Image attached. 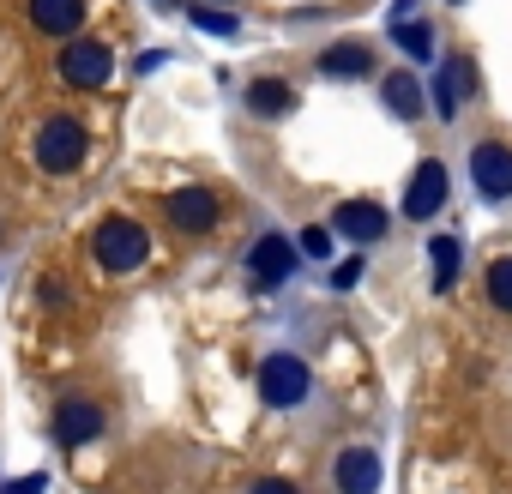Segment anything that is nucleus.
Listing matches in <instances>:
<instances>
[{
	"label": "nucleus",
	"instance_id": "17",
	"mask_svg": "<svg viewBox=\"0 0 512 494\" xmlns=\"http://www.w3.org/2000/svg\"><path fill=\"white\" fill-rule=\"evenodd\" d=\"M428 254H434V296H446L458 284V272H464V241L458 235H434Z\"/></svg>",
	"mask_w": 512,
	"mask_h": 494
},
{
	"label": "nucleus",
	"instance_id": "23",
	"mask_svg": "<svg viewBox=\"0 0 512 494\" xmlns=\"http://www.w3.org/2000/svg\"><path fill=\"white\" fill-rule=\"evenodd\" d=\"M49 488V476L43 470H31V476H13V482H0V494H43Z\"/></svg>",
	"mask_w": 512,
	"mask_h": 494
},
{
	"label": "nucleus",
	"instance_id": "1",
	"mask_svg": "<svg viewBox=\"0 0 512 494\" xmlns=\"http://www.w3.org/2000/svg\"><path fill=\"white\" fill-rule=\"evenodd\" d=\"M91 254H97V266L103 272H115V278H127V272H139L145 260H151V229L139 223V217H103L97 229H91Z\"/></svg>",
	"mask_w": 512,
	"mask_h": 494
},
{
	"label": "nucleus",
	"instance_id": "20",
	"mask_svg": "<svg viewBox=\"0 0 512 494\" xmlns=\"http://www.w3.org/2000/svg\"><path fill=\"white\" fill-rule=\"evenodd\" d=\"M296 247H302V260H332V254H338V229H332V223H308V229L296 235Z\"/></svg>",
	"mask_w": 512,
	"mask_h": 494
},
{
	"label": "nucleus",
	"instance_id": "11",
	"mask_svg": "<svg viewBox=\"0 0 512 494\" xmlns=\"http://www.w3.org/2000/svg\"><path fill=\"white\" fill-rule=\"evenodd\" d=\"M332 482H338V494H374V488H380V452H374V446H350V452H338Z\"/></svg>",
	"mask_w": 512,
	"mask_h": 494
},
{
	"label": "nucleus",
	"instance_id": "4",
	"mask_svg": "<svg viewBox=\"0 0 512 494\" xmlns=\"http://www.w3.org/2000/svg\"><path fill=\"white\" fill-rule=\"evenodd\" d=\"M308 392H314V374H308V362H302V356L272 350V356L260 362V398H266L272 410H296Z\"/></svg>",
	"mask_w": 512,
	"mask_h": 494
},
{
	"label": "nucleus",
	"instance_id": "16",
	"mask_svg": "<svg viewBox=\"0 0 512 494\" xmlns=\"http://www.w3.org/2000/svg\"><path fill=\"white\" fill-rule=\"evenodd\" d=\"M247 109L260 115V121H284L296 109V85H284V79H253L247 85Z\"/></svg>",
	"mask_w": 512,
	"mask_h": 494
},
{
	"label": "nucleus",
	"instance_id": "6",
	"mask_svg": "<svg viewBox=\"0 0 512 494\" xmlns=\"http://www.w3.org/2000/svg\"><path fill=\"white\" fill-rule=\"evenodd\" d=\"M163 211H169V229H181V235H211L217 217H223V199H217L211 187H175V193L163 199Z\"/></svg>",
	"mask_w": 512,
	"mask_h": 494
},
{
	"label": "nucleus",
	"instance_id": "9",
	"mask_svg": "<svg viewBox=\"0 0 512 494\" xmlns=\"http://www.w3.org/2000/svg\"><path fill=\"white\" fill-rule=\"evenodd\" d=\"M446 163L440 157H422L416 163V175H410V187H404V217L410 223H428V217H440V205H446Z\"/></svg>",
	"mask_w": 512,
	"mask_h": 494
},
{
	"label": "nucleus",
	"instance_id": "25",
	"mask_svg": "<svg viewBox=\"0 0 512 494\" xmlns=\"http://www.w3.org/2000/svg\"><path fill=\"white\" fill-rule=\"evenodd\" d=\"M416 7H422V0H392V13H386V19H392V25H410Z\"/></svg>",
	"mask_w": 512,
	"mask_h": 494
},
{
	"label": "nucleus",
	"instance_id": "12",
	"mask_svg": "<svg viewBox=\"0 0 512 494\" xmlns=\"http://www.w3.org/2000/svg\"><path fill=\"white\" fill-rule=\"evenodd\" d=\"M380 103H386L398 121H422V115H428V91H422V79H416L410 67H398V73L380 79Z\"/></svg>",
	"mask_w": 512,
	"mask_h": 494
},
{
	"label": "nucleus",
	"instance_id": "15",
	"mask_svg": "<svg viewBox=\"0 0 512 494\" xmlns=\"http://www.w3.org/2000/svg\"><path fill=\"white\" fill-rule=\"evenodd\" d=\"M320 73H326V79H368V73H374V49H368L362 37H344V43H332V49L320 55Z\"/></svg>",
	"mask_w": 512,
	"mask_h": 494
},
{
	"label": "nucleus",
	"instance_id": "27",
	"mask_svg": "<svg viewBox=\"0 0 512 494\" xmlns=\"http://www.w3.org/2000/svg\"><path fill=\"white\" fill-rule=\"evenodd\" d=\"M223 7H229V0H223Z\"/></svg>",
	"mask_w": 512,
	"mask_h": 494
},
{
	"label": "nucleus",
	"instance_id": "24",
	"mask_svg": "<svg viewBox=\"0 0 512 494\" xmlns=\"http://www.w3.org/2000/svg\"><path fill=\"white\" fill-rule=\"evenodd\" d=\"M253 494H302V488L284 482V476H266V482H253Z\"/></svg>",
	"mask_w": 512,
	"mask_h": 494
},
{
	"label": "nucleus",
	"instance_id": "21",
	"mask_svg": "<svg viewBox=\"0 0 512 494\" xmlns=\"http://www.w3.org/2000/svg\"><path fill=\"white\" fill-rule=\"evenodd\" d=\"M193 25L211 31V37H235V13H211V7H193Z\"/></svg>",
	"mask_w": 512,
	"mask_h": 494
},
{
	"label": "nucleus",
	"instance_id": "19",
	"mask_svg": "<svg viewBox=\"0 0 512 494\" xmlns=\"http://www.w3.org/2000/svg\"><path fill=\"white\" fill-rule=\"evenodd\" d=\"M482 290H488V302H494L500 314H512V254L488 260V272H482Z\"/></svg>",
	"mask_w": 512,
	"mask_h": 494
},
{
	"label": "nucleus",
	"instance_id": "3",
	"mask_svg": "<svg viewBox=\"0 0 512 494\" xmlns=\"http://www.w3.org/2000/svg\"><path fill=\"white\" fill-rule=\"evenodd\" d=\"M55 73H61V85H73V91H103V85L115 79V55H109V43H97V37H67V49L55 55Z\"/></svg>",
	"mask_w": 512,
	"mask_h": 494
},
{
	"label": "nucleus",
	"instance_id": "14",
	"mask_svg": "<svg viewBox=\"0 0 512 494\" xmlns=\"http://www.w3.org/2000/svg\"><path fill=\"white\" fill-rule=\"evenodd\" d=\"M31 7V25L43 31V37H79V25H85V0H25Z\"/></svg>",
	"mask_w": 512,
	"mask_h": 494
},
{
	"label": "nucleus",
	"instance_id": "7",
	"mask_svg": "<svg viewBox=\"0 0 512 494\" xmlns=\"http://www.w3.org/2000/svg\"><path fill=\"white\" fill-rule=\"evenodd\" d=\"M470 181H476L482 199H512V145L476 139L470 145Z\"/></svg>",
	"mask_w": 512,
	"mask_h": 494
},
{
	"label": "nucleus",
	"instance_id": "13",
	"mask_svg": "<svg viewBox=\"0 0 512 494\" xmlns=\"http://www.w3.org/2000/svg\"><path fill=\"white\" fill-rule=\"evenodd\" d=\"M464 97H470V61H446V67L434 73V85H428V103H434V115H440V121H458Z\"/></svg>",
	"mask_w": 512,
	"mask_h": 494
},
{
	"label": "nucleus",
	"instance_id": "8",
	"mask_svg": "<svg viewBox=\"0 0 512 494\" xmlns=\"http://www.w3.org/2000/svg\"><path fill=\"white\" fill-rule=\"evenodd\" d=\"M296 260H302V247L290 235H278V229H266L260 241L247 247V272L260 278V284H290L296 278Z\"/></svg>",
	"mask_w": 512,
	"mask_h": 494
},
{
	"label": "nucleus",
	"instance_id": "26",
	"mask_svg": "<svg viewBox=\"0 0 512 494\" xmlns=\"http://www.w3.org/2000/svg\"><path fill=\"white\" fill-rule=\"evenodd\" d=\"M157 7H175V0H157Z\"/></svg>",
	"mask_w": 512,
	"mask_h": 494
},
{
	"label": "nucleus",
	"instance_id": "10",
	"mask_svg": "<svg viewBox=\"0 0 512 494\" xmlns=\"http://www.w3.org/2000/svg\"><path fill=\"white\" fill-rule=\"evenodd\" d=\"M386 223H392V217H386L374 199H344V205L332 211V229H338L344 241H356V247H362V241H380Z\"/></svg>",
	"mask_w": 512,
	"mask_h": 494
},
{
	"label": "nucleus",
	"instance_id": "18",
	"mask_svg": "<svg viewBox=\"0 0 512 494\" xmlns=\"http://www.w3.org/2000/svg\"><path fill=\"white\" fill-rule=\"evenodd\" d=\"M392 43L410 55V61H434V25L428 19H410V25H392Z\"/></svg>",
	"mask_w": 512,
	"mask_h": 494
},
{
	"label": "nucleus",
	"instance_id": "5",
	"mask_svg": "<svg viewBox=\"0 0 512 494\" xmlns=\"http://www.w3.org/2000/svg\"><path fill=\"white\" fill-rule=\"evenodd\" d=\"M103 428H109V416H103V404L97 398H85V392H67L61 404H55V440L73 452V446H91V440H103Z\"/></svg>",
	"mask_w": 512,
	"mask_h": 494
},
{
	"label": "nucleus",
	"instance_id": "2",
	"mask_svg": "<svg viewBox=\"0 0 512 494\" xmlns=\"http://www.w3.org/2000/svg\"><path fill=\"white\" fill-rule=\"evenodd\" d=\"M31 157H37L43 175H79L85 157H91V133L73 115H49L37 127V139H31Z\"/></svg>",
	"mask_w": 512,
	"mask_h": 494
},
{
	"label": "nucleus",
	"instance_id": "28",
	"mask_svg": "<svg viewBox=\"0 0 512 494\" xmlns=\"http://www.w3.org/2000/svg\"><path fill=\"white\" fill-rule=\"evenodd\" d=\"M452 7H458V0H452Z\"/></svg>",
	"mask_w": 512,
	"mask_h": 494
},
{
	"label": "nucleus",
	"instance_id": "22",
	"mask_svg": "<svg viewBox=\"0 0 512 494\" xmlns=\"http://www.w3.org/2000/svg\"><path fill=\"white\" fill-rule=\"evenodd\" d=\"M362 272H368V260H362V254H356V260H344V266L332 272V290H356V284H362Z\"/></svg>",
	"mask_w": 512,
	"mask_h": 494
}]
</instances>
